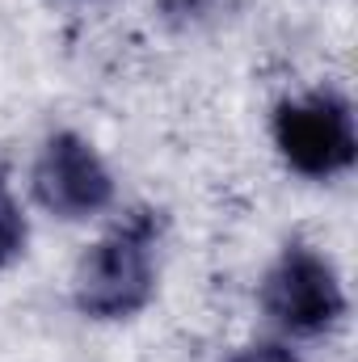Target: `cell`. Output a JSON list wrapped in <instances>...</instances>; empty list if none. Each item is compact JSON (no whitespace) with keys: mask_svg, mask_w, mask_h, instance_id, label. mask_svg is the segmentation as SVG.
Masks as SVG:
<instances>
[{"mask_svg":"<svg viewBox=\"0 0 358 362\" xmlns=\"http://www.w3.org/2000/svg\"><path fill=\"white\" fill-rule=\"evenodd\" d=\"M169 219L161 206L135 202L118 211L76 257L68 278V299L89 325H127L144 316L161 295Z\"/></svg>","mask_w":358,"mask_h":362,"instance_id":"obj_1","label":"cell"},{"mask_svg":"<svg viewBox=\"0 0 358 362\" xmlns=\"http://www.w3.org/2000/svg\"><path fill=\"white\" fill-rule=\"evenodd\" d=\"M258 312L287 346L329 341L350 320V286L333 253L308 236H287L258 274Z\"/></svg>","mask_w":358,"mask_h":362,"instance_id":"obj_2","label":"cell"},{"mask_svg":"<svg viewBox=\"0 0 358 362\" xmlns=\"http://www.w3.org/2000/svg\"><path fill=\"white\" fill-rule=\"evenodd\" d=\"M270 148L287 173L312 185H329L354 173L358 118L354 97L342 85H308L282 93L266 118Z\"/></svg>","mask_w":358,"mask_h":362,"instance_id":"obj_3","label":"cell"},{"mask_svg":"<svg viewBox=\"0 0 358 362\" xmlns=\"http://www.w3.org/2000/svg\"><path fill=\"white\" fill-rule=\"evenodd\" d=\"M25 194L59 223H93L118 206V173L85 131L55 127L34 148Z\"/></svg>","mask_w":358,"mask_h":362,"instance_id":"obj_4","label":"cell"},{"mask_svg":"<svg viewBox=\"0 0 358 362\" xmlns=\"http://www.w3.org/2000/svg\"><path fill=\"white\" fill-rule=\"evenodd\" d=\"M30 249V211L13 181L0 173V274H8Z\"/></svg>","mask_w":358,"mask_h":362,"instance_id":"obj_5","label":"cell"},{"mask_svg":"<svg viewBox=\"0 0 358 362\" xmlns=\"http://www.w3.org/2000/svg\"><path fill=\"white\" fill-rule=\"evenodd\" d=\"M228 8H232V0H156V17L169 30H202V25H215Z\"/></svg>","mask_w":358,"mask_h":362,"instance_id":"obj_6","label":"cell"},{"mask_svg":"<svg viewBox=\"0 0 358 362\" xmlns=\"http://www.w3.org/2000/svg\"><path fill=\"white\" fill-rule=\"evenodd\" d=\"M224 362H304L295 354V346L278 341V337H262V341H249L241 350H232Z\"/></svg>","mask_w":358,"mask_h":362,"instance_id":"obj_7","label":"cell"},{"mask_svg":"<svg viewBox=\"0 0 358 362\" xmlns=\"http://www.w3.org/2000/svg\"><path fill=\"white\" fill-rule=\"evenodd\" d=\"M59 4H76V8H89V4H110V0H59Z\"/></svg>","mask_w":358,"mask_h":362,"instance_id":"obj_8","label":"cell"}]
</instances>
